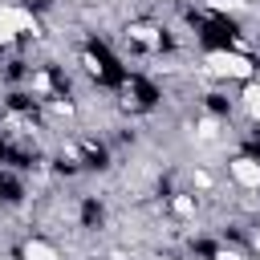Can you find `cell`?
Segmentation results:
<instances>
[{"label":"cell","mask_w":260,"mask_h":260,"mask_svg":"<svg viewBox=\"0 0 260 260\" xmlns=\"http://www.w3.org/2000/svg\"><path fill=\"white\" fill-rule=\"evenodd\" d=\"M203 69H207L211 77H228V81H252V73H256L252 57H244V53H236V49H211V53L203 57Z\"/></svg>","instance_id":"1"},{"label":"cell","mask_w":260,"mask_h":260,"mask_svg":"<svg viewBox=\"0 0 260 260\" xmlns=\"http://www.w3.org/2000/svg\"><path fill=\"white\" fill-rule=\"evenodd\" d=\"M252 248H256V252H260V228H256V232H252Z\"/></svg>","instance_id":"12"},{"label":"cell","mask_w":260,"mask_h":260,"mask_svg":"<svg viewBox=\"0 0 260 260\" xmlns=\"http://www.w3.org/2000/svg\"><path fill=\"white\" fill-rule=\"evenodd\" d=\"M228 171H232L236 187H244V191H256V187H260V162H256L252 154H236V158L228 162Z\"/></svg>","instance_id":"3"},{"label":"cell","mask_w":260,"mask_h":260,"mask_svg":"<svg viewBox=\"0 0 260 260\" xmlns=\"http://www.w3.org/2000/svg\"><path fill=\"white\" fill-rule=\"evenodd\" d=\"M24 32H37L32 12L4 4V8H0V45H12V41H16V37H24Z\"/></svg>","instance_id":"2"},{"label":"cell","mask_w":260,"mask_h":260,"mask_svg":"<svg viewBox=\"0 0 260 260\" xmlns=\"http://www.w3.org/2000/svg\"><path fill=\"white\" fill-rule=\"evenodd\" d=\"M215 260H244V256H240L236 248H219V252H215Z\"/></svg>","instance_id":"11"},{"label":"cell","mask_w":260,"mask_h":260,"mask_svg":"<svg viewBox=\"0 0 260 260\" xmlns=\"http://www.w3.org/2000/svg\"><path fill=\"white\" fill-rule=\"evenodd\" d=\"M211 12H244V0H207Z\"/></svg>","instance_id":"8"},{"label":"cell","mask_w":260,"mask_h":260,"mask_svg":"<svg viewBox=\"0 0 260 260\" xmlns=\"http://www.w3.org/2000/svg\"><path fill=\"white\" fill-rule=\"evenodd\" d=\"M20 260H61V252H57L49 240L32 236V240H24V248H20Z\"/></svg>","instance_id":"4"},{"label":"cell","mask_w":260,"mask_h":260,"mask_svg":"<svg viewBox=\"0 0 260 260\" xmlns=\"http://www.w3.org/2000/svg\"><path fill=\"white\" fill-rule=\"evenodd\" d=\"M240 102H244V110L260 122V81H248V85H244V93H240Z\"/></svg>","instance_id":"6"},{"label":"cell","mask_w":260,"mask_h":260,"mask_svg":"<svg viewBox=\"0 0 260 260\" xmlns=\"http://www.w3.org/2000/svg\"><path fill=\"white\" fill-rule=\"evenodd\" d=\"M195 187L207 191V187H211V175H207V171H195Z\"/></svg>","instance_id":"10"},{"label":"cell","mask_w":260,"mask_h":260,"mask_svg":"<svg viewBox=\"0 0 260 260\" xmlns=\"http://www.w3.org/2000/svg\"><path fill=\"white\" fill-rule=\"evenodd\" d=\"M126 37H130L134 45H142V49H158V28H154V24H130Z\"/></svg>","instance_id":"5"},{"label":"cell","mask_w":260,"mask_h":260,"mask_svg":"<svg viewBox=\"0 0 260 260\" xmlns=\"http://www.w3.org/2000/svg\"><path fill=\"white\" fill-rule=\"evenodd\" d=\"M195 134H199V138H203V142H211V138H215V134H219V122H215V118H203V122H199V130H195Z\"/></svg>","instance_id":"9"},{"label":"cell","mask_w":260,"mask_h":260,"mask_svg":"<svg viewBox=\"0 0 260 260\" xmlns=\"http://www.w3.org/2000/svg\"><path fill=\"white\" fill-rule=\"evenodd\" d=\"M171 211H175L179 219H191V215H195V195H175V199H171Z\"/></svg>","instance_id":"7"}]
</instances>
